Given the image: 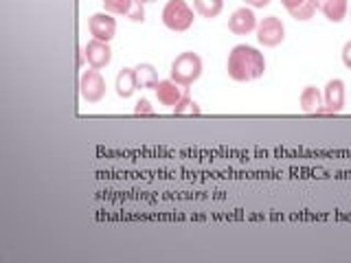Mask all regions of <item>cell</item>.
<instances>
[{
  "label": "cell",
  "mask_w": 351,
  "mask_h": 263,
  "mask_svg": "<svg viewBox=\"0 0 351 263\" xmlns=\"http://www.w3.org/2000/svg\"><path fill=\"white\" fill-rule=\"evenodd\" d=\"M226 71L230 79L237 84L255 82L266 73V58H263L259 49L250 47V44H237L228 53Z\"/></svg>",
  "instance_id": "obj_1"
},
{
  "label": "cell",
  "mask_w": 351,
  "mask_h": 263,
  "mask_svg": "<svg viewBox=\"0 0 351 263\" xmlns=\"http://www.w3.org/2000/svg\"><path fill=\"white\" fill-rule=\"evenodd\" d=\"M169 77L182 88H191L202 77V58L193 51H184L171 62Z\"/></svg>",
  "instance_id": "obj_2"
},
{
  "label": "cell",
  "mask_w": 351,
  "mask_h": 263,
  "mask_svg": "<svg viewBox=\"0 0 351 263\" xmlns=\"http://www.w3.org/2000/svg\"><path fill=\"white\" fill-rule=\"evenodd\" d=\"M162 25L173 33H184L193 27L195 9L186 5V0H167L162 7Z\"/></svg>",
  "instance_id": "obj_3"
},
{
  "label": "cell",
  "mask_w": 351,
  "mask_h": 263,
  "mask_svg": "<svg viewBox=\"0 0 351 263\" xmlns=\"http://www.w3.org/2000/svg\"><path fill=\"white\" fill-rule=\"evenodd\" d=\"M255 33H257V42L261 44V47L274 49L285 40V25L277 16H268L259 22Z\"/></svg>",
  "instance_id": "obj_4"
},
{
  "label": "cell",
  "mask_w": 351,
  "mask_h": 263,
  "mask_svg": "<svg viewBox=\"0 0 351 263\" xmlns=\"http://www.w3.org/2000/svg\"><path fill=\"white\" fill-rule=\"evenodd\" d=\"M80 95L88 103H99L106 97V79L101 71L88 68L80 79Z\"/></svg>",
  "instance_id": "obj_5"
},
{
  "label": "cell",
  "mask_w": 351,
  "mask_h": 263,
  "mask_svg": "<svg viewBox=\"0 0 351 263\" xmlns=\"http://www.w3.org/2000/svg\"><path fill=\"white\" fill-rule=\"evenodd\" d=\"M88 31L95 40L101 42H112L117 36V18L108 11H99V14H93L90 20H88Z\"/></svg>",
  "instance_id": "obj_6"
},
{
  "label": "cell",
  "mask_w": 351,
  "mask_h": 263,
  "mask_svg": "<svg viewBox=\"0 0 351 263\" xmlns=\"http://www.w3.org/2000/svg\"><path fill=\"white\" fill-rule=\"evenodd\" d=\"M259 20L255 16L252 7H239L228 18V31L235 36H250L252 31H257Z\"/></svg>",
  "instance_id": "obj_7"
},
{
  "label": "cell",
  "mask_w": 351,
  "mask_h": 263,
  "mask_svg": "<svg viewBox=\"0 0 351 263\" xmlns=\"http://www.w3.org/2000/svg\"><path fill=\"white\" fill-rule=\"evenodd\" d=\"M84 55H86V62L90 68L101 71L106 66L112 62V49H110V42H101V40H90L84 47Z\"/></svg>",
  "instance_id": "obj_8"
},
{
  "label": "cell",
  "mask_w": 351,
  "mask_h": 263,
  "mask_svg": "<svg viewBox=\"0 0 351 263\" xmlns=\"http://www.w3.org/2000/svg\"><path fill=\"white\" fill-rule=\"evenodd\" d=\"M345 82L343 79H329L323 92V114H338L345 108Z\"/></svg>",
  "instance_id": "obj_9"
},
{
  "label": "cell",
  "mask_w": 351,
  "mask_h": 263,
  "mask_svg": "<svg viewBox=\"0 0 351 263\" xmlns=\"http://www.w3.org/2000/svg\"><path fill=\"white\" fill-rule=\"evenodd\" d=\"M184 90L186 88H182L180 84H176L171 77L169 79H160L156 84V88H154V92H156V99H158V103L162 105H169L173 108L176 103L180 101V99L184 97Z\"/></svg>",
  "instance_id": "obj_10"
},
{
  "label": "cell",
  "mask_w": 351,
  "mask_h": 263,
  "mask_svg": "<svg viewBox=\"0 0 351 263\" xmlns=\"http://www.w3.org/2000/svg\"><path fill=\"white\" fill-rule=\"evenodd\" d=\"M318 3V11L334 25H340L347 14H349V3L347 0H316Z\"/></svg>",
  "instance_id": "obj_11"
},
{
  "label": "cell",
  "mask_w": 351,
  "mask_h": 263,
  "mask_svg": "<svg viewBox=\"0 0 351 263\" xmlns=\"http://www.w3.org/2000/svg\"><path fill=\"white\" fill-rule=\"evenodd\" d=\"M299 103H301V110L305 114H323V105H325L323 95L314 86H305L303 88Z\"/></svg>",
  "instance_id": "obj_12"
},
{
  "label": "cell",
  "mask_w": 351,
  "mask_h": 263,
  "mask_svg": "<svg viewBox=\"0 0 351 263\" xmlns=\"http://www.w3.org/2000/svg\"><path fill=\"white\" fill-rule=\"evenodd\" d=\"M114 88H117V95H119L121 99H130L132 95H134V92L138 90L134 68H121L119 75H117Z\"/></svg>",
  "instance_id": "obj_13"
},
{
  "label": "cell",
  "mask_w": 351,
  "mask_h": 263,
  "mask_svg": "<svg viewBox=\"0 0 351 263\" xmlns=\"http://www.w3.org/2000/svg\"><path fill=\"white\" fill-rule=\"evenodd\" d=\"M134 75H136V86L143 88V90H154L156 84L160 82L158 71L152 64H138L134 68Z\"/></svg>",
  "instance_id": "obj_14"
},
{
  "label": "cell",
  "mask_w": 351,
  "mask_h": 263,
  "mask_svg": "<svg viewBox=\"0 0 351 263\" xmlns=\"http://www.w3.org/2000/svg\"><path fill=\"white\" fill-rule=\"evenodd\" d=\"M193 9L197 16H202L206 20H213L222 14L224 0H193Z\"/></svg>",
  "instance_id": "obj_15"
},
{
  "label": "cell",
  "mask_w": 351,
  "mask_h": 263,
  "mask_svg": "<svg viewBox=\"0 0 351 263\" xmlns=\"http://www.w3.org/2000/svg\"><path fill=\"white\" fill-rule=\"evenodd\" d=\"M316 11H318V3H316V0H303V3H301L299 7L290 9L288 14H290L294 20L307 22V20H312V18L316 16Z\"/></svg>",
  "instance_id": "obj_16"
},
{
  "label": "cell",
  "mask_w": 351,
  "mask_h": 263,
  "mask_svg": "<svg viewBox=\"0 0 351 263\" xmlns=\"http://www.w3.org/2000/svg\"><path fill=\"white\" fill-rule=\"evenodd\" d=\"M173 114H178V116H197V114H202V110H200V105H197L195 99H191L189 95H184L180 101L173 105Z\"/></svg>",
  "instance_id": "obj_17"
},
{
  "label": "cell",
  "mask_w": 351,
  "mask_h": 263,
  "mask_svg": "<svg viewBox=\"0 0 351 263\" xmlns=\"http://www.w3.org/2000/svg\"><path fill=\"white\" fill-rule=\"evenodd\" d=\"M132 0H104V11L112 16H128Z\"/></svg>",
  "instance_id": "obj_18"
},
{
  "label": "cell",
  "mask_w": 351,
  "mask_h": 263,
  "mask_svg": "<svg viewBox=\"0 0 351 263\" xmlns=\"http://www.w3.org/2000/svg\"><path fill=\"white\" fill-rule=\"evenodd\" d=\"M125 18L130 22H145V3L143 0H132V7Z\"/></svg>",
  "instance_id": "obj_19"
},
{
  "label": "cell",
  "mask_w": 351,
  "mask_h": 263,
  "mask_svg": "<svg viewBox=\"0 0 351 263\" xmlns=\"http://www.w3.org/2000/svg\"><path fill=\"white\" fill-rule=\"evenodd\" d=\"M134 114L136 116H152L154 114V108H152V103L147 101V99H141V101L134 105Z\"/></svg>",
  "instance_id": "obj_20"
},
{
  "label": "cell",
  "mask_w": 351,
  "mask_h": 263,
  "mask_svg": "<svg viewBox=\"0 0 351 263\" xmlns=\"http://www.w3.org/2000/svg\"><path fill=\"white\" fill-rule=\"evenodd\" d=\"M343 64L347 66V68L351 71V40L343 47Z\"/></svg>",
  "instance_id": "obj_21"
},
{
  "label": "cell",
  "mask_w": 351,
  "mask_h": 263,
  "mask_svg": "<svg viewBox=\"0 0 351 263\" xmlns=\"http://www.w3.org/2000/svg\"><path fill=\"white\" fill-rule=\"evenodd\" d=\"M246 5L252 9H263V7L270 5V0H246Z\"/></svg>",
  "instance_id": "obj_22"
},
{
  "label": "cell",
  "mask_w": 351,
  "mask_h": 263,
  "mask_svg": "<svg viewBox=\"0 0 351 263\" xmlns=\"http://www.w3.org/2000/svg\"><path fill=\"white\" fill-rule=\"evenodd\" d=\"M301 3H303V0H281V5H283L285 9H288V11L294 9V7H299Z\"/></svg>",
  "instance_id": "obj_23"
},
{
  "label": "cell",
  "mask_w": 351,
  "mask_h": 263,
  "mask_svg": "<svg viewBox=\"0 0 351 263\" xmlns=\"http://www.w3.org/2000/svg\"><path fill=\"white\" fill-rule=\"evenodd\" d=\"M143 3H145V5H152V3H156V0H143Z\"/></svg>",
  "instance_id": "obj_24"
}]
</instances>
